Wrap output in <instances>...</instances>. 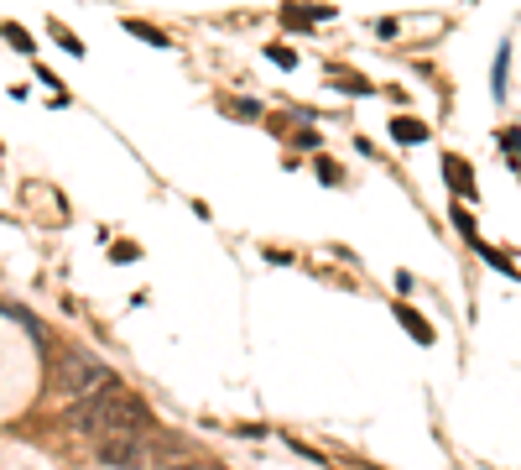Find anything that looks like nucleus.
<instances>
[{
	"mask_svg": "<svg viewBox=\"0 0 521 470\" xmlns=\"http://www.w3.org/2000/svg\"><path fill=\"white\" fill-rule=\"evenodd\" d=\"M68 428L104 439V434H151L157 418H151V407H146L141 397H130V392L115 382V387L89 392V397H79V403L68 407Z\"/></svg>",
	"mask_w": 521,
	"mask_h": 470,
	"instance_id": "f257e3e1",
	"label": "nucleus"
},
{
	"mask_svg": "<svg viewBox=\"0 0 521 470\" xmlns=\"http://www.w3.org/2000/svg\"><path fill=\"white\" fill-rule=\"evenodd\" d=\"M94 460L104 470H151L157 449L146 445V434H104L94 439Z\"/></svg>",
	"mask_w": 521,
	"mask_h": 470,
	"instance_id": "f03ea898",
	"label": "nucleus"
},
{
	"mask_svg": "<svg viewBox=\"0 0 521 470\" xmlns=\"http://www.w3.org/2000/svg\"><path fill=\"white\" fill-rule=\"evenodd\" d=\"M104 387H115V371L104 361H94V356H73V361L58 371V392L68 403H79L89 392H104Z\"/></svg>",
	"mask_w": 521,
	"mask_h": 470,
	"instance_id": "7ed1b4c3",
	"label": "nucleus"
},
{
	"mask_svg": "<svg viewBox=\"0 0 521 470\" xmlns=\"http://www.w3.org/2000/svg\"><path fill=\"white\" fill-rule=\"evenodd\" d=\"M333 5H282V22L297 32V26H313V22H329Z\"/></svg>",
	"mask_w": 521,
	"mask_h": 470,
	"instance_id": "20e7f679",
	"label": "nucleus"
},
{
	"mask_svg": "<svg viewBox=\"0 0 521 470\" xmlns=\"http://www.w3.org/2000/svg\"><path fill=\"white\" fill-rule=\"evenodd\" d=\"M443 172H449V183H454L458 199H475V172H469L464 157H443Z\"/></svg>",
	"mask_w": 521,
	"mask_h": 470,
	"instance_id": "39448f33",
	"label": "nucleus"
},
{
	"mask_svg": "<svg viewBox=\"0 0 521 470\" xmlns=\"http://www.w3.org/2000/svg\"><path fill=\"white\" fill-rule=\"evenodd\" d=\"M391 136L396 142H407V147H422V142H428V126L412 121V115H401V121H391Z\"/></svg>",
	"mask_w": 521,
	"mask_h": 470,
	"instance_id": "423d86ee",
	"label": "nucleus"
},
{
	"mask_svg": "<svg viewBox=\"0 0 521 470\" xmlns=\"http://www.w3.org/2000/svg\"><path fill=\"white\" fill-rule=\"evenodd\" d=\"M396 314H401V324H407V335H412L417 345H433V324L422 319L417 308H396Z\"/></svg>",
	"mask_w": 521,
	"mask_h": 470,
	"instance_id": "0eeeda50",
	"label": "nucleus"
},
{
	"mask_svg": "<svg viewBox=\"0 0 521 470\" xmlns=\"http://www.w3.org/2000/svg\"><path fill=\"white\" fill-rule=\"evenodd\" d=\"M475 251H479V257H485V261H490L496 272H506V278H521V267H516V261H511V257H500L496 246H485V240H479Z\"/></svg>",
	"mask_w": 521,
	"mask_h": 470,
	"instance_id": "6e6552de",
	"label": "nucleus"
},
{
	"mask_svg": "<svg viewBox=\"0 0 521 470\" xmlns=\"http://www.w3.org/2000/svg\"><path fill=\"white\" fill-rule=\"evenodd\" d=\"M500 152H506L511 168H521V131L516 126H500Z\"/></svg>",
	"mask_w": 521,
	"mask_h": 470,
	"instance_id": "1a4fd4ad",
	"label": "nucleus"
},
{
	"mask_svg": "<svg viewBox=\"0 0 521 470\" xmlns=\"http://www.w3.org/2000/svg\"><path fill=\"white\" fill-rule=\"evenodd\" d=\"M125 32H130V37H141V43H151V47H172L167 32H157V26H146V22H125Z\"/></svg>",
	"mask_w": 521,
	"mask_h": 470,
	"instance_id": "9d476101",
	"label": "nucleus"
},
{
	"mask_svg": "<svg viewBox=\"0 0 521 470\" xmlns=\"http://www.w3.org/2000/svg\"><path fill=\"white\" fill-rule=\"evenodd\" d=\"M506 68H511V47L500 43V53H496V84H490V89H496V100H506Z\"/></svg>",
	"mask_w": 521,
	"mask_h": 470,
	"instance_id": "9b49d317",
	"label": "nucleus"
},
{
	"mask_svg": "<svg viewBox=\"0 0 521 470\" xmlns=\"http://www.w3.org/2000/svg\"><path fill=\"white\" fill-rule=\"evenodd\" d=\"M333 89H344V94H371V84H365L360 73H339V79H333Z\"/></svg>",
	"mask_w": 521,
	"mask_h": 470,
	"instance_id": "f8f14e48",
	"label": "nucleus"
},
{
	"mask_svg": "<svg viewBox=\"0 0 521 470\" xmlns=\"http://www.w3.org/2000/svg\"><path fill=\"white\" fill-rule=\"evenodd\" d=\"M454 225H458V235H464L469 246H479V230H475V220H469V210H454Z\"/></svg>",
	"mask_w": 521,
	"mask_h": 470,
	"instance_id": "ddd939ff",
	"label": "nucleus"
},
{
	"mask_svg": "<svg viewBox=\"0 0 521 470\" xmlns=\"http://www.w3.org/2000/svg\"><path fill=\"white\" fill-rule=\"evenodd\" d=\"M266 58L276 68H297V53H292V47H266Z\"/></svg>",
	"mask_w": 521,
	"mask_h": 470,
	"instance_id": "4468645a",
	"label": "nucleus"
},
{
	"mask_svg": "<svg viewBox=\"0 0 521 470\" xmlns=\"http://www.w3.org/2000/svg\"><path fill=\"white\" fill-rule=\"evenodd\" d=\"M5 37H11V47H21V53H32V37H26L21 26H5Z\"/></svg>",
	"mask_w": 521,
	"mask_h": 470,
	"instance_id": "2eb2a0df",
	"label": "nucleus"
},
{
	"mask_svg": "<svg viewBox=\"0 0 521 470\" xmlns=\"http://www.w3.org/2000/svg\"><path fill=\"white\" fill-rule=\"evenodd\" d=\"M58 43L68 47V53H83V43H79V37H73V32H68V26H58Z\"/></svg>",
	"mask_w": 521,
	"mask_h": 470,
	"instance_id": "dca6fc26",
	"label": "nucleus"
},
{
	"mask_svg": "<svg viewBox=\"0 0 521 470\" xmlns=\"http://www.w3.org/2000/svg\"><path fill=\"white\" fill-rule=\"evenodd\" d=\"M229 110H235V115H261V105H256V100H229Z\"/></svg>",
	"mask_w": 521,
	"mask_h": 470,
	"instance_id": "f3484780",
	"label": "nucleus"
}]
</instances>
